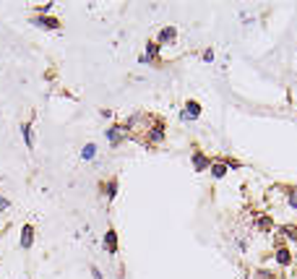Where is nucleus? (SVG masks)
Here are the masks:
<instances>
[{"mask_svg": "<svg viewBox=\"0 0 297 279\" xmlns=\"http://www.w3.org/2000/svg\"><path fill=\"white\" fill-rule=\"evenodd\" d=\"M198 115H201V105H198L196 99H190L188 105H185V113H183V118H185V120H196Z\"/></svg>", "mask_w": 297, "mask_h": 279, "instance_id": "obj_2", "label": "nucleus"}, {"mask_svg": "<svg viewBox=\"0 0 297 279\" xmlns=\"http://www.w3.org/2000/svg\"><path fill=\"white\" fill-rule=\"evenodd\" d=\"M203 60L211 63V60H214V52H211V50H209V52H203Z\"/></svg>", "mask_w": 297, "mask_h": 279, "instance_id": "obj_18", "label": "nucleus"}, {"mask_svg": "<svg viewBox=\"0 0 297 279\" xmlns=\"http://www.w3.org/2000/svg\"><path fill=\"white\" fill-rule=\"evenodd\" d=\"M37 11H39V13H50L52 11V3L50 5H37Z\"/></svg>", "mask_w": 297, "mask_h": 279, "instance_id": "obj_16", "label": "nucleus"}, {"mask_svg": "<svg viewBox=\"0 0 297 279\" xmlns=\"http://www.w3.org/2000/svg\"><path fill=\"white\" fill-rule=\"evenodd\" d=\"M125 131H128V125H112L105 136L110 138V144H112V146H117L120 141H123V133H125Z\"/></svg>", "mask_w": 297, "mask_h": 279, "instance_id": "obj_1", "label": "nucleus"}, {"mask_svg": "<svg viewBox=\"0 0 297 279\" xmlns=\"http://www.w3.org/2000/svg\"><path fill=\"white\" fill-rule=\"evenodd\" d=\"M115 193H117V180H110L107 183V199H115Z\"/></svg>", "mask_w": 297, "mask_h": 279, "instance_id": "obj_14", "label": "nucleus"}, {"mask_svg": "<svg viewBox=\"0 0 297 279\" xmlns=\"http://www.w3.org/2000/svg\"><path fill=\"white\" fill-rule=\"evenodd\" d=\"M211 175H214L217 180L224 178V175H227V164L224 162H214V164H211Z\"/></svg>", "mask_w": 297, "mask_h": 279, "instance_id": "obj_7", "label": "nucleus"}, {"mask_svg": "<svg viewBox=\"0 0 297 279\" xmlns=\"http://www.w3.org/2000/svg\"><path fill=\"white\" fill-rule=\"evenodd\" d=\"M193 167H196V170L201 172L203 167H209V159H206V157H203L201 152H196V154H193Z\"/></svg>", "mask_w": 297, "mask_h": 279, "instance_id": "obj_8", "label": "nucleus"}, {"mask_svg": "<svg viewBox=\"0 0 297 279\" xmlns=\"http://www.w3.org/2000/svg\"><path fill=\"white\" fill-rule=\"evenodd\" d=\"M32 243H34V227L24 225V230H21V248H32Z\"/></svg>", "mask_w": 297, "mask_h": 279, "instance_id": "obj_4", "label": "nucleus"}, {"mask_svg": "<svg viewBox=\"0 0 297 279\" xmlns=\"http://www.w3.org/2000/svg\"><path fill=\"white\" fill-rule=\"evenodd\" d=\"M81 157H83V159H94V157H97V146L94 144H86V146L81 149Z\"/></svg>", "mask_w": 297, "mask_h": 279, "instance_id": "obj_11", "label": "nucleus"}, {"mask_svg": "<svg viewBox=\"0 0 297 279\" xmlns=\"http://www.w3.org/2000/svg\"><path fill=\"white\" fill-rule=\"evenodd\" d=\"M276 261H279L282 266H287V264L292 261V253H290L287 248H279V250H276Z\"/></svg>", "mask_w": 297, "mask_h": 279, "instance_id": "obj_9", "label": "nucleus"}, {"mask_svg": "<svg viewBox=\"0 0 297 279\" xmlns=\"http://www.w3.org/2000/svg\"><path fill=\"white\" fill-rule=\"evenodd\" d=\"M156 55H159V44H154V42H148L146 44V58L151 60V58H156Z\"/></svg>", "mask_w": 297, "mask_h": 279, "instance_id": "obj_13", "label": "nucleus"}, {"mask_svg": "<svg viewBox=\"0 0 297 279\" xmlns=\"http://www.w3.org/2000/svg\"><path fill=\"white\" fill-rule=\"evenodd\" d=\"M148 133H151V141H162V138H164V123H162V120H156V125Z\"/></svg>", "mask_w": 297, "mask_h": 279, "instance_id": "obj_6", "label": "nucleus"}, {"mask_svg": "<svg viewBox=\"0 0 297 279\" xmlns=\"http://www.w3.org/2000/svg\"><path fill=\"white\" fill-rule=\"evenodd\" d=\"M105 248L110 250V253H117V232H115V230H107V235H105Z\"/></svg>", "mask_w": 297, "mask_h": 279, "instance_id": "obj_5", "label": "nucleus"}, {"mask_svg": "<svg viewBox=\"0 0 297 279\" xmlns=\"http://www.w3.org/2000/svg\"><path fill=\"white\" fill-rule=\"evenodd\" d=\"M91 274H94V279H102V272H99V269L94 266V269H91Z\"/></svg>", "mask_w": 297, "mask_h": 279, "instance_id": "obj_19", "label": "nucleus"}, {"mask_svg": "<svg viewBox=\"0 0 297 279\" xmlns=\"http://www.w3.org/2000/svg\"><path fill=\"white\" fill-rule=\"evenodd\" d=\"M258 227H261V230H271V227H274L271 217H261V219H258Z\"/></svg>", "mask_w": 297, "mask_h": 279, "instance_id": "obj_15", "label": "nucleus"}, {"mask_svg": "<svg viewBox=\"0 0 297 279\" xmlns=\"http://www.w3.org/2000/svg\"><path fill=\"white\" fill-rule=\"evenodd\" d=\"M34 24L44 26V29H60V21H58V18H50V16H37Z\"/></svg>", "mask_w": 297, "mask_h": 279, "instance_id": "obj_3", "label": "nucleus"}, {"mask_svg": "<svg viewBox=\"0 0 297 279\" xmlns=\"http://www.w3.org/2000/svg\"><path fill=\"white\" fill-rule=\"evenodd\" d=\"M21 131H24V141H26V146L32 149V146H34V133H32V128H29V125H24Z\"/></svg>", "mask_w": 297, "mask_h": 279, "instance_id": "obj_12", "label": "nucleus"}, {"mask_svg": "<svg viewBox=\"0 0 297 279\" xmlns=\"http://www.w3.org/2000/svg\"><path fill=\"white\" fill-rule=\"evenodd\" d=\"M5 209H8V199H5V196H0V214H3Z\"/></svg>", "mask_w": 297, "mask_h": 279, "instance_id": "obj_17", "label": "nucleus"}, {"mask_svg": "<svg viewBox=\"0 0 297 279\" xmlns=\"http://www.w3.org/2000/svg\"><path fill=\"white\" fill-rule=\"evenodd\" d=\"M175 40V29L172 26H167L164 32H159V44H167V42H172Z\"/></svg>", "mask_w": 297, "mask_h": 279, "instance_id": "obj_10", "label": "nucleus"}]
</instances>
